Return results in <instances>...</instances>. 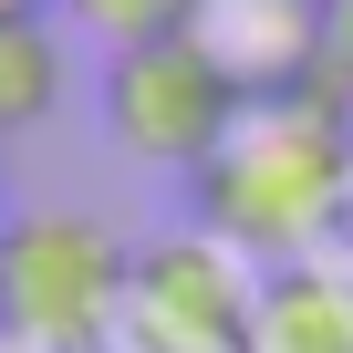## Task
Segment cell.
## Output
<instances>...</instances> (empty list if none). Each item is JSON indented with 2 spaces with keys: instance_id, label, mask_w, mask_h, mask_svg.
Returning <instances> with one entry per match:
<instances>
[{
  "instance_id": "obj_2",
  "label": "cell",
  "mask_w": 353,
  "mask_h": 353,
  "mask_svg": "<svg viewBox=\"0 0 353 353\" xmlns=\"http://www.w3.org/2000/svg\"><path fill=\"white\" fill-rule=\"evenodd\" d=\"M135 250L94 208H21L0 229V343L11 353H125Z\"/></svg>"
},
{
  "instance_id": "obj_8",
  "label": "cell",
  "mask_w": 353,
  "mask_h": 353,
  "mask_svg": "<svg viewBox=\"0 0 353 353\" xmlns=\"http://www.w3.org/2000/svg\"><path fill=\"white\" fill-rule=\"evenodd\" d=\"M63 11L104 42V52H135V42H166V32H188L198 0H63Z\"/></svg>"
},
{
  "instance_id": "obj_11",
  "label": "cell",
  "mask_w": 353,
  "mask_h": 353,
  "mask_svg": "<svg viewBox=\"0 0 353 353\" xmlns=\"http://www.w3.org/2000/svg\"><path fill=\"white\" fill-rule=\"evenodd\" d=\"M0 229H11V208H0Z\"/></svg>"
},
{
  "instance_id": "obj_1",
  "label": "cell",
  "mask_w": 353,
  "mask_h": 353,
  "mask_svg": "<svg viewBox=\"0 0 353 353\" xmlns=\"http://www.w3.org/2000/svg\"><path fill=\"white\" fill-rule=\"evenodd\" d=\"M188 188H198V229L260 270L353 260V73H322L312 94L250 104L239 135Z\"/></svg>"
},
{
  "instance_id": "obj_3",
  "label": "cell",
  "mask_w": 353,
  "mask_h": 353,
  "mask_svg": "<svg viewBox=\"0 0 353 353\" xmlns=\"http://www.w3.org/2000/svg\"><path fill=\"white\" fill-rule=\"evenodd\" d=\"M239 83L188 42V32H166V42H135V52H104V135L135 156V166H176V176H198L229 135H239Z\"/></svg>"
},
{
  "instance_id": "obj_6",
  "label": "cell",
  "mask_w": 353,
  "mask_h": 353,
  "mask_svg": "<svg viewBox=\"0 0 353 353\" xmlns=\"http://www.w3.org/2000/svg\"><path fill=\"white\" fill-rule=\"evenodd\" d=\"M250 353H353V260H301L260 281V343Z\"/></svg>"
},
{
  "instance_id": "obj_7",
  "label": "cell",
  "mask_w": 353,
  "mask_h": 353,
  "mask_svg": "<svg viewBox=\"0 0 353 353\" xmlns=\"http://www.w3.org/2000/svg\"><path fill=\"white\" fill-rule=\"evenodd\" d=\"M52 104H63V42L42 11H21V21H0V145L32 135Z\"/></svg>"
},
{
  "instance_id": "obj_10",
  "label": "cell",
  "mask_w": 353,
  "mask_h": 353,
  "mask_svg": "<svg viewBox=\"0 0 353 353\" xmlns=\"http://www.w3.org/2000/svg\"><path fill=\"white\" fill-rule=\"evenodd\" d=\"M21 11H42V0H0V21H21Z\"/></svg>"
},
{
  "instance_id": "obj_12",
  "label": "cell",
  "mask_w": 353,
  "mask_h": 353,
  "mask_svg": "<svg viewBox=\"0 0 353 353\" xmlns=\"http://www.w3.org/2000/svg\"><path fill=\"white\" fill-rule=\"evenodd\" d=\"M0 353H11V343H0Z\"/></svg>"
},
{
  "instance_id": "obj_4",
  "label": "cell",
  "mask_w": 353,
  "mask_h": 353,
  "mask_svg": "<svg viewBox=\"0 0 353 353\" xmlns=\"http://www.w3.org/2000/svg\"><path fill=\"white\" fill-rule=\"evenodd\" d=\"M260 260H239L208 229H176L135 250L125 291V353H250L260 343Z\"/></svg>"
},
{
  "instance_id": "obj_5",
  "label": "cell",
  "mask_w": 353,
  "mask_h": 353,
  "mask_svg": "<svg viewBox=\"0 0 353 353\" xmlns=\"http://www.w3.org/2000/svg\"><path fill=\"white\" fill-rule=\"evenodd\" d=\"M188 42L239 83V104H281V94H312L332 73L322 0H198Z\"/></svg>"
},
{
  "instance_id": "obj_9",
  "label": "cell",
  "mask_w": 353,
  "mask_h": 353,
  "mask_svg": "<svg viewBox=\"0 0 353 353\" xmlns=\"http://www.w3.org/2000/svg\"><path fill=\"white\" fill-rule=\"evenodd\" d=\"M322 32H332V73H353V0H322Z\"/></svg>"
}]
</instances>
